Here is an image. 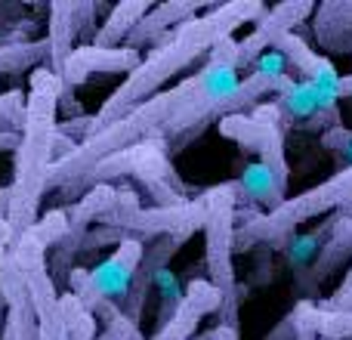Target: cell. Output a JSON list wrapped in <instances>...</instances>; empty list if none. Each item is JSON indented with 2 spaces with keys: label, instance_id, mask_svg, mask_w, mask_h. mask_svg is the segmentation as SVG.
I'll list each match as a JSON object with an SVG mask.
<instances>
[{
  "label": "cell",
  "instance_id": "12",
  "mask_svg": "<svg viewBox=\"0 0 352 340\" xmlns=\"http://www.w3.org/2000/svg\"><path fill=\"white\" fill-rule=\"evenodd\" d=\"M285 182L287 180H281V176L275 173L266 161L256 158V161H250V164L241 170V180H238L235 192L241 195V198L254 201V204L266 207V213H269V211H275V207L285 201Z\"/></svg>",
  "mask_w": 352,
  "mask_h": 340
},
{
  "label": "cell",
  "instance_id": "17",
  "mask_svg": "<svg viewBox=\"0 0 352 340\" xmlns=\"http://www.w3.org/2000/svg\"><path fill=\"white\" fill-rule=\"evenodd\" d=\"M278 103L285 109V115H291L294 121H309V118L318 115L316 90L306 81H287L278 90Z\"/></svg>",
  "mask_w": 352,
  "mask_h": 340
},
{
  "label": "cell",
  "instance_id": "19",
  "mask_svg": "<svg viewBox=\"0 0 352 340\" xmlns=\"http://www.w3.org/2000/svg\"><path fill=\"white\" fill-rule=\"evenodd\" d=\"M322 232H309V235H297L294 244H287V257L297 269H309L316 263V254L322 251Z\"/></svg>",
  "mask_w": 352,
  "mask_h": 340
},
{
  "label": "cell",
  "instance_id": "6",
  "mask_svg": "<svg viewBox=\"0 0 352 340\" xmlns=\"http://www.w3.org/2000/svg\"><path fill=\"white\" fill-rule=\"evenodd\" d=\"M235 186H217L204 192V257L210 269V285L223 297V310L235 300V273H232V217H235Z\"/></svg>",
  "mask_w": 352,
  "mask_h": 340
},
{
  "label": "cell",
  "instance_id": "11",
  "mask_svg": "<svg viewBox=\"0 0 352 340\" xmlns=\"http://www.w3.org/2000/svg\"><path fill=\"white\" fill-rule=\"evenodd\" d=\"M3 331L10 334V340H37V319H34V306L28 300V291L22 285V275L12 266V260L6 263V275H3Z\"/></svg>",
  "mask_w": 352,
  "mask_h": 340
},
{
  "label": "cell",
  "instance_id": "3",
  "mask_svg": "<svg viewBox=\"0 0 352 340\" xmlns=\"http://www.w3.org/2000/svg\"><path fill=\"white\" fill-rule=\"evenodd\" d=\"M59 99L62 81L47 65L31 72V87L25 93V124L19 136L16 161L10 182V211L6 226L12 238L28 232L41 220V201L47 195V176L56 161V134H59Z\"/></svg>",
  "mask_w": 352,
  "mask_h": 340
},
{
  "label": "cell",
  "instance_id": "7",
  "mask_svg": "<svg viewBox=\"0 0 352 340\" xmlns=\"http://www.w3.org/2000/svg\"><path fill=\"white\" fill-rule=\"evenodd\" d=\"M140 50H130V47H115V50H99V47H90V43H84V47H74L72 56L65 59V65H62V99L59 105H65V109H72V90L74 87H80L87 78H90L93 72H102V74H130L136 65H140Z\"/></svg>",
  "mask_w": 352,
  "mask_h": 340
},
{
  "label": "cell",
  "instance_id": "14",
  "mask_svg": "<svg viewBox=\"0 0 352 340\" xmlns=\"http://www.w3.org/2000/svg\"><path fill=\"white\" fill-rule=\"evenodd\" d=\"M148 10H152V3H146V0H124V3L111 6V12H109V19L102 22V28L93 34L90 47L115 50V47H121V43H127L130 31L146 19Z\"/></svg>",
  "mask_w": 352,
  "mask_h": 340
},
{
  "label": "cell",
  "instance_id": "16",
  "mask_svg": "<svg viewBox=\"0 0 352 340\" xmlns=\"http://www.w3.org/2000/svg\"><path fill=\"white\" fill-rule=\"evenodd\" d=\"M59 310L68 340H96V316L74 294H59Z\"/></svg>",
  "mask_w": 352,
  "mask_h": 340
},
{
  "label": "cell",
  "instance_id": "8",
  "mask_svg": "<svg viewBox=\"0 0 352 340\" xmlns=\"http://www.w3.org/2000/svg\"><path fill=\"white\" fill-rule=\"evenodd\" d=\"M50 22H47V68L53 74H62V65L72 56L74 41L80 37L87 25V16L96 12V3H50Z\"/></svg>",
  "mask_w": 352,
  "mask_h": 340
},
{
  "label": "cell",
  "instance_id": "13",
  "mask_svg": "<svg viewBox=\"0 0 352 340\" xmlns=\"http://www.w3.org/2000/svg\"><path fill=\"white\" fill-rule=\"evenodd\" d=\"M198 6L201 3H158V6H152V10L146 12V19L130 31L124 47L140 50V47H146V43H158L167 28H179L182 22H188Z\"/></svg>",
  "mask_w": 352,
  "mask_h": 340
},
{
  "label": "cell",
  "instance_id": "2",
  "mask_svg": "<svg viewBox=\"0 0 352 340\" xmlns=\"http://www.w3.org/2000/svg\"><path fill=\"white\" fill-rule=\"evenodd\" d=\"M263 12H266V6L256 3V0L254 3L238 0V3H213L210 10H207V16H192L188 22H182L179 28H173L170 34L161 37V41L148 50V56H142L140 65L121 81V87L105 99L96 115L78 118V121H72V124H59V134L68 136L74 146L84 142L87 136H93L96 130L109 127L111 121L127 115L133 105L146 103L148 96L161 93V87L170 78H176L182 68L198 62L201 56L213 53V47H217L219 41H226V37L235 28H241V25L260 19Z\"/></svg>",
  "mask_w": 352,
  "mask_h": 340
},
{
  "label": "cell",
  "instance_id": "15",
  "mask_svg": "<svg viewBox=\"0 0 352 340\" xmlns=\"http://www.w3.org/2000/svg\"><path fill=\"white\" fill-rule=\"evenodd\" d=\"M47 37L43 41H25L0 47V74H19V72H34V68L47 65Z\"/></svg>",
  "mask_w": 352,
  "mask_h": 340
},
{
  "label": "cell",
  "instance_id": "1",
  "mask_svg": "<svg viewBox=\"0 0 352 340\" xmlns=\"http://www.w3.org/2000/svg\"><path fill=\"white\" fill-rule=\"evenodd\" d=\"M272 90H278V87L256 78V74L241 78V72L232 62L207 59V65L188 74L186 81L133 105L127 115L111 121L109 127L96 130L84 142H78L68 155L53 161L47 176V192L59 189L65 198L93 167L102 164L111 155H121L133 146H142V142H164L170 136L195 134L210 118L241 109V105L254 103L260 93Z\"/></svg>",
  "mask_w": 352,
  "mask_h": 340
},
{
  "label": "cell",
  "instance_id": "20",
  "mask_svg": "<svg viewBox=\"0 0 352 340\" xmlns=\"http://www.w3.org/2000/svg\"><path fill=\"white\" fill-rule=\"evenodd\" d=\"M22 134H0V152H16Z\"/></svg>",
  "mask_w": 352,
  "mask_h": 340
},
{
  "label": "cell",
  "instance_id": "18",
  "mask_svg": "<svg viewBox=\"0 0 352 340\" xmlns=\"http://www.w3.org/2000/svg\"><path fill=\"white\" fill-rule=\"evenodd\" d=\"M25 124V93L10 90L0 96V134H22Z\"/></svg>",
  "mask_w": 352,
  "mask_h": 340
},
{
  "label": "cell",
  "instance_id": "10",
  "mask_svg": "<svg viewBox=\"0 0 352 340\" xmlns=\"http://www.w3.org/2000/svg\"><path fill=\"white\" fill-rule=\"evenodd\" d=\"M312 10V3H285L275 6L266 19L256 22V31L248 37V41L238 43V68L248 65V62L256 59V53H263V47L269 43H278V37L291 34L294 25H300V19H306Z\"/></svg>",
  "mask_w": 352,
  "mask_h": 340
},
{
  "label": "cell",
  "instance_id": "4",
  "mask_svg": "<svg viewBox=\"0 0 352 340\" xmlns=\"http://www.w3.org/2000/svg\"><path fill=\"white\" fill-rule=\"evenodd\" d=\"M146 254V242L142 238H124L115 248V254L105 257L99 266L93 269H72L68 273V294L80 300L87 310L96 316V310H102L105 304H124V297L130 294V285L136 279V269Z\"/></svg>",
  "mask_w": 352,
  "mask_h": 340
},
{
  "label": "cell",
  "instance_id": "23",
  "mask_svg": "<svg viewBox=\"0 0 352 340\" xmlns=\"http://www.w3.org/2000/svg\"><path fill=\"white\" fill-rule=\"evenodd\" d=\"M343 152H346V167H352V140L343 146Z\"/></svg>",
  "mask_w": 352,
  "mask_h": 340
},
{
  "label": "cell",
  "instance_id": "5",
  "mask_svg": "<svg viewBox=\"0 0 352 340\" xmlns=\"http://www.w3.org/2000/svg\"><path fill=\"white\" fill-rule=\"evenodd\" d=\"M352 201V167H343L340 173H334L331 180L312 186L309 192L297 195V198H285L275 211H269L266 217H260L256 223H248L241 229V242L248 238H260V242H278L291 229H297L303 220H312L318 213H328L331 207L346 204Z\"/></svg>",
  "mask_w": 352,
  "mask_h": 340
},
{
  "label": "cell",
  "instance_id": "22",
  "mask_svg": "<svg viewBox=\"0 0 352 340\" xmlns=\"http://www.w3.org/2000/svg\"><path fill=\"white\" fill-rule=\"evenodd\" d=\"M6 211H10V186L0 189V213L6 217Z\"/></svg>",
  "mask_w": 352,
  "mask_h": 340
},
{
  "label": "cell",
  "instance_id": "21",
  "mask_svg": "<svg viewBox=\"0 0 352 340\" xmlns=\"http://www.w3.org/2000/svg\"><path fill=\"white\" fill-rule=\"evenodd\" d=\"M210 340H238L235 325H219V328L210 334Z\"/></svg>",
  "mask_w": 352,
  "mask_h": 340
},
{
  "label": "cell",
  "instance_id": "9",
  "mask_svg": "<svg viewBox=\"0 0 352 340\" xmlns=\"http://www.w3.org/2000/svg\"><path fill=\"white\" fill-rule=\"evenodd\" d=\"M213 310H223L219 291L210 281H192L188 291L182 294L179 310L170 316V322L161 325V328L155 331V337H148V340H188L192 331L198 328L201 316H207V312H213Z\"/></svg>",
  "mask_w": 352,
  "mask_h": 340
}]
</instances>
